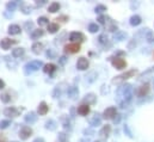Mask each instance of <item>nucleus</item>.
Segmentation results:
<instances>
[{
    "instance_id": "1",
    "label": "nucleus",
    "mask_w": 154,
    "mask_h": 142,
    "mask_svg": "<svg viewBox=\"0 0 154 142\" xmlns=\"http://www.w3.org/2000/svg\"><path fill=\"white\" fill-rule=\"evenodd\" d=\"M43 66V62L40 61V60H32L30 62H28L25 66H24V73L26 75H30L32 74L34 72H36V70H38L41 67Z\"/></svg>"
},
{
    "instance_id": "2",
    "label": "nucleus",
    "mask_w": 154,
    "mask_h": 142,
    "mask_svg": "<svg viewBox=\"0 0 154 142\" xmlns=\"http://www.w3.org/2000/svg\"><path fill=\"white\" fill-rule=\"evenodd\" d=\"M23 109H19V108H16V106H9L4 110V115L10 117V118H15V117H18L21 115Z\"/></svg>"
},
{
    "instance_id": "3",
    "label": "nucleus",
    "mask_w": 154,
    "mask_h": 142,
    "mask_svg": "<svg viewBox=\"0 0 154 142\" xmlns=\"http://www.w3.org/2000/svg\"><path fill=\"white\" fill-rule=\"evenodd\" d=\"M135 73H136V70H135V69L128 70V72H125V73H123V74H121V75L116 77L115 79H112V83H114V84H120V83H122V81H124V80H127V79L131 78L133 75H135Z\"/></svg>"
},
{
    "instance_id": "4",
    "label": "nucleus",
    "mask_w": 154,
    "mask_h": 142,
    "mask_svg": "<svg viewBox=\"0 0 154 142\" xmlns=\"http://www.w3.org/2000/svg\"><path fill=\"white\" fill-rule=\"evenodd\" d=\"M65 51L68 54H76L80 51V44L79 43H69L65 45Z\"/></svg>"
},
{
    "instance_id": "5",
    "label": "nucleus",
    "mask_w": 154,
    "mask_h": 142,
    "mask_svg": "<svg viewBox=\"0 0 154 142\" xmlns=\"http://www.w3.org/2000/svg\"><path fill=\"white\" fill-rule=\"evenodd\" d=\"M111 63H112V66H114L115 68H117V69H124V68L127 67V62H125V60L122 59V57H112Z\"/></svg>"
},
{
    "instance_id": "6",
    "label": "nucleus",
    "mask_w": 154,
    "mask_h": 142,
    "mask_svg": "<svg viewBox=\"0 0 154 142\" xmlns=\"http://www.w3.org/2000/svg\"><path fill=\"white\" fill-rule=\"evenodd\" d=\"M18 41L16 40H11V38H3L1 41H0V47H1V49L4 50H9L11 48V45L13 44H17Z\"/></svg>"
},
{
    "instance_id": "7",
    "label": "nucleus",
    "mask_w": 154,
    "mask_h": 142,
    "mask_svg": "<svg viewBox=\"0 0 154 142\" xmlns=\"http://www.w3.org/2000/svg\"><path fill=\"white\" fill-rule=\"evenodd\" d=\"M31 135H32V129L30 127H28V125H24L19 131V137L22 140H28Z\"/></svg>"
},
{
    "instance_id": "8",
    "label": "nucleus",
    "mask_w": 154,
    "mask_h": 142,
    "mask_svg": "<svg viewBox=\"0 0 154 142\" xmlns=\"http://www.w3.org/2000/svg\"><path fill=\"white\" fill-rule=\"evenodd\" d=\"M69 40L73 42V43H78V42H84L85 41V36L81 34V32H78V31H74L69 35Z\"/></svg>"
},
{
    "instance_id": "9",
    "label": "nucleus",
    "mask_w": 154,
    "mask_h": 142,
    "mask_svg": "<svg viewBox=\"0 0 154 142\" xmlns=\"http://www.w3.org/2000/svg\"><path fill=\"white\" fill-rule=\"evenodd\" d=\"M89 66H90V62L86 57H79L78 61H76V68L79 70H85L89 68Z\"/></svg>"
},
{
    "instance_id": "10",
    "label": "nucleus",
    "mask_w": 154,
    "mask_h": 142,
    "mask_svg": "<svg viewBox=\"0 0 154 142\" xmlns=\"http://www.w3.org/2000/svg\"><path fill=\"white\" fill-rule=\"evenodd\" d=\"M67 96H68L69 99L75 100L76 98H78V96H79V90H78V87H76V86H69L68 90H67Z\"/></svg>"
},
{
    "instance_id": "11",
    "label": "nucleus",
    "mask_w": 154,
    "mask_h": 142,
    "mask_svg": "<svg viewBox=\"0 0 154 142\" xmlns=\"http://www.w3.org/2000/svg\"><path fill=\"white\" fill-rule=\"evenodd\" d=\"M116 115H117V109H116L115 106L106 108V109H105V111H104V113H103L104 118H108V119H112Z\"/></svg>"
},
{
    "instance_id": "12",
    "label": "nucleus",
    "mask_w": 154,
    "mask_h": 142,
    "mask_svg": "<svg viewBox=\"0 0 154 142\" xmlns=\"http://www.w3.org/2000/svg\"><path fill=\"white\" fill-rule=\"evenodd\" d=\"M148 93H149V84L148 83H146V84H143V85H141L139 87V91H137V96L139 97H144Z\"/></svg>"
},
{
    "instance_id": "13",
    "label": "nucleus",
    "mask_w": 154,
    "mask_h": 142,
    "mask_svg": "<svg viewBox=\"0 0 154 142\" xmlns=\"http://www.w3.org/2000/svg\"><path fill=\"white\" fill-rule=\"evenodd\" d=\"M24 121H25L28 124H34V123L37 121V113H36V112H34V111L29 112V113L24 117Z\"/></svg>"
},
{
    "instance_id": "14",
    "label": "nucleus",
    "mask_w": 154,
    "mask_h": 142,
    "mask_svg": "<svg viewBox=\"0 0 154 142\" xmlns=\"http://www.w3.org/2000/svg\"><path fill=\"white\" fill-rule=\"evenodd\" d=\"M48 111H49V106L47 105V103L45 102H41L40 105H38V113L41 116H44V115L48 113Z\"/></svg>"
},
{
    "instance_id": "15",
    "label": "nucleus",
    "mask_w": 154,
    "mask_h": 142,
    "mask_svg": "<svg viewBox=\"0 0 154 142\" xmlns=\"http://www.w3.org/2000/svg\"><path fill=\"white\" fill-rule=\"evenodd\" d=\"M78 113L81 115V116H87L90 113V105L87 104H81L79 108H78Z\"/></svg>"
},
{
    "instance_id": "16",
    "label": "nucleus",
    "mask_w": 154,
    "mask_h": 142,
    "mask_svg": "<svg viewBox=\"0 0 154 142\" xmlns=\"http://www.w3.org/2000/svg\"><path fill=\"white\" fill-rule=\"evenodd\" d=\"M43 70L44 73H48V74H53L55 70H56V66L54 63H47L43 66Z\"/></svg>"
},
{
    "instance_id": "17",
    "label": "nucleus",
    "mask_w": 154,
    "mask_h": 142,
    "mask_svg": "<svg viewBox=\"0 0 154 142\" xmlns=\"http://www.w3.org/2000/svg\"><path fill=\"white\" fill-rule=\"evenodd\" d=\"M21 26L17 25V24H11L9 26V34L10 35H19L21 34Z\"/></svg>"
},
{
    "instance_id": "18",
    "label": "nucleus",
    "mask_w": 154,
    "mask_h": 142,
    "mask_svg": "<svg viewBox=\"0 0 154 142\" xmlns=\"http://www.w3.org/2000/svg\"><path fill=\"white\" fill-rule=\"evenodd\" d=\"M31 49H32V53H34V54L38 55V54L42 51V49H43V43H41V42H35V43L32 44Z\"/></svg>"
},
{
    "instance_id": "19",
    "label": "nucleus",
    "mask_w": 154,
    "mask_h": 142,
    "mask_svg": "<svg viewBox=\"0 0 154 142\" xmlns=\"http://www.w3.org/2000/svg\"><path fill=\"white\" fill-rule=\"evenodd\" d=\"M43 35H44V31L42 29H36V30H34L31 32V38L32 40H40Z\"/></svg>"
},
{
    "instance_id": "20",
    "label": "nucleus",
    "mask_w": 154,
    "mask_h": 142,
    "mask_svg": "<svg viewBox=\"0 0 154 142\" xmlns=\"http://www.w3.org/2000/svg\"><path fill=\"white\" fill-rule=\"evenodd\" d=\"M25 54V49L24 48H15L13 50H12V56L13 57H22L23 55Z\"/></svg>"
},
{
    "instance_id": "21",
    "label": "nucleus",
    "mask_w": 154,
    "mask_h": 142,
    "mask_svg": "<svg viewBox=\"0 0 154 142\" xmlns=\"http://www.w3.org/2000/svg\"><path fill=\"white\" fill-rule=\"evenodd\" d=\"M95 102H96V96H95L93 93H89V94H86L85 98H84V104L90 105V104H93Z\"/></svg>"
},
{
    "instance_id": "22",
    "label": "nucleus",
    "mask_w": 154,
    "mask_h": 142,
    "mask_svg": "<svg viewBox=\"0 0 154 142\" xmlns=\"http://www.w3.org/2000/svg\"><path fill=\"white\" fill-rule=\"evenodd\" d=\"M56 127H57V123L54 121V119H49L45 122V129L50 130V131H54L56 130Z\"/></svg>"
},
{
    "instance_id": "23",
    "label": "nucleus",
    "mask_w": 154,
    "mask_h": 142,
    "mask_svg": "<svg viewBox=\"0 0 154 142\" xmlns=\"http://www.w3.org/2000/svg\"><path fill=\"white\" fill-rule=\"evenodd\" d=\"M60 30V25L57 24V23H50L49 25H48V32L49 34H55V32H57Z\"/></svg>"
},
{
    "instance_id": "24",
    "label": "nucleus",
    "mask_w": 154,
    "mask_h": 142,
    "mask_svg": "<svg viewBox=\"0 0 154 142\" xmlns=\"http://www.w3.org/2000/svg\"><path fill=\"white\" fill-rule=\"evenodd\" d=\"M60 4L59 3H51L49 6H48V12H50V13H55V12H57L59 10H60Z\"/></svg>"
},
{
    "instance_id": "25",
    "label": "nucleus",
    "mask_w": 154,
    "mask_h": 142,
    "mask_svg": "<svg viewBox=\"0 0 154 142\" xmlns=\"http://www.w3.org/2000/svg\"><path fill=\"white\" fill-rule=\"evenodd\" d=\"M110 131H111V127L110 125H104L99 134H100L102 137H108L110 135Z\"/></svg>"
},
{
    "instance_id": "26",
    "label": "nucleus",
    "mask_w": 154,
    "mask_h": 142,
    "mask_svg": "<svg viewBox=\"0 0 154 142\" xmlns=\"http://www.w3.org/2000/svg\"><path fill=\"white\" fill-rule=\"evenodd\" d=\"M21 11L24 13V15H30L32 12V7L30 5H26V4H22L21 6Z\"/></svg>"
},
{
    "instance_id": "27",
    "label": "nucleus",
    "mask_w": 154,
    "mask_h": 142,
    "mask_svg": "<svg viewBox=\"0 0 154 142\" xmlns=\"http://www.w3.org/2000/svg\"><path fill=\"white\" fill-rule=\"evenodd\" d=\"M37 23H38V25L40 26H43V25H49L50 23H49V19L47 18V17H40L38 19H37Z\"/></svg>"
},
{
    "instance_id": "28",
    "label": "nucleus",
    "mask_w": 154,
    "mask_h": 142,
    "mask_svg": "<svg viewBox=\"0 0 154 142\" xmlns=\"http://www.w3.org/2000/svg\"><path fill=\"white\" fill-rule=\"evenodd\" d=\"M0 99H1L3 103H6V104L11 102V97H10L9 93H3V94H0Z\"/></svg>"
},
{
    "instance_id": "29",
    "label": "nucleus",
    "mask_w": 154,
    "mask_h": 142,
    "mask_svg": "<svg viewBox=\"0 0 154 142\" xmlns=\"http://www.w3.org/2000/svg\"><path fill=\"white\" fill-rule=\"evenodd\" d=\"M17 7V1H11V3H7L6 4V9L9 11H15Z\"/></svg>"
},
{
    "instance_id": "30",
    "label": "nucleus",
    "mask_w": 154,
    "mask_h": 142,
    "mask_svg": "<svg viewBox=\"0 0 154 142\" xmlns=\"http://www.w3.org/2000/svg\"><path fill=\"white\" fill-rule=\"evenodd\" d=\"M9 125H11V122L9 119H3L0 121V129H6Z\"/></svg>"
},
{
    "instance_id": "31",
    "label": "nucleus",
    "mask_w": 154,
    "mask_h": 142,
    "mask_svg": "<svg viewBox=\"0 0 154 142\" xmlns=\"http://www.w3.org/2000/svg\"><path fill=\"white\" fill-rule=\"evenodd\" d=\"M89 30H90V32H97L98 30H99V28H98V25L97 24H95V23H91L90 25H89Z\"/></svg>"
},
{
    "instance_id": "32",
    "label": "nucleus",
    "mask_w": 154,
    "mask_h": 142,
    "mask_svg": "<svg viewBox=\"0 0 154 142\" xmlns=\"http://www.w3.org/2000/svg\"><path fill=\"white\" fill-rule=\"evenodd\" d=\"M140 22H141V19H140V17H139V16H134V17H131V20H130L131 25H137V24H140Z\"/></svg>"
},
{
    "instance_id": "33",
    "label": "nucleus",
    "mask_w": 154,
    "mask_h": 142,
    "mask_svg": "<svg viewBox=\"0 0 154 142\" xmlns=\"http://www.w3.org/2000/svg\"><path fill=\"white\" fill-rule=\"evenodd\" d=\"M98 123H99V117H98V115H95L93 118H90V124H91V125H97Z\"/></svg>"
},
{
    "instance_id": "34",
    "label": "nucleus",
    "mask_w": 154,
    "mask_h": 142,
    "mask_svg": "<svg viewBox=\"0 0 154 142\" xmlns=\"http://www.w3.org/2000/svg\"><path fill=\"white\" fill-rule=\"evenodd\" d=\"M60 94H61V91H60V89H59V86H57V87H55L54 91H53V97H54V98H59Z\"/></svg>"
},
{
    "instance_id": "35",
    "label": "nucleus",
    "mask_w": 154,
    "mask_h": 142,
    "mask_svg": "<svg viewBox=\"0 0 154 142\" xmlns=\"http://www.w3.org/2000/svg\"><path fill=\"white\" fill-rule=\"evenodd\" d=\"M24 28L28 29V30H29V29L34 30V23H32V22H26V23L24 24Z\"/></svg>"
},
{
    "instance_id": "36",
    "label": "nucleus",
    "mask_w": 154,
    "mask_h": 142,
    "mask_svg": "<svg viewBox=\"0 0 154 142\" xmlns=\"http://www.w3.org/2000/svg\"><path fill=\"white\" fill-rule=\"evenodd\" d=\"M59 141H60V142H65V141H66V134H65V132H61V134L59 135Z\"/></svg>"
},
{
    "instance_id": "37",
    "label": "nucleus",
    "mask_w": 154,
    "mask_h": 142,
    "mask_svg": "<svg viewBox=\"0 0 154 142\" xmlns=\"http://www.w3.org/2000/svg\"><path fill=\"white\" fill-rule=\"evenodd\" d=\"M103 11H105V7L103 5H99L96 7V12H103Z\"/></svg>"
},
{
    "instance_id": "38",
    "label": "nucleus",
    "mask_w": 154,
    "mask_h": 142,
    "mask_svg": "<svg viewBox=\"0 0 154 142\" xmlns=\"http://www.w3.org/2000/svg\"><path fill=\"white\" fill-rule=\"evenodd\" d=\"M66 61H67V57H66V56H61V57L59 59L60 64H65V63H66Z\"/></svg>"
},
{
    "instance_id": "39",
    "label": "nucleus",
    "mask_w": 154,
    "mask_h": 142,
    "mask_svg": "<svg viewBox=\"0 0 154 142\" xmlns=\"http://www.w3.org/2000/svg\"><path fill=\"white\" fill-rule=\"evenodd\" d=\"M45 55H47V56H48V57H53V56H54V55H55V53H54V51H53V50H48V51H47V53H45Z\"/></svg>"
},
{
    "instance_id": "40",
    "label": "nucleus",
    "mask_w": 154,
    "mask_h": 142,
    "mask_svg": "<svg viewBox=\"0 0 154 142\" xmlns=\"http://www.w3.org/2000/svg\"><path fill=\"white\" fill-rule=\"evenodd\" d=\"M44 4H45V0H41V1H37V3H36V5H37V6H40V7H41V6H43Z\"/></svg>"
},
{
    "instance_id": "41",
    "label": "nucleus",
    "mask_w": 154,
    "mask_h": 142,
    "mask_svg": "<svg viewBox=\"0 0 154 142\" xmlns=\"http://www.w3.org/2000/svg\"><path fill=\"white\" fill-rule=\"evenodd\" d=\"M34 142H45V140L43 137H37V138L34 140Z\"/></svg>"
},
{
    "instance_id": "42",
    "label": "nucleus",
    "mask_w": 154,
    "mask_h": 142,
    "mask_svg": "<svg viewBox=\"0 0 154 142\" xmlns=\"http://www.w3.org/2000/svg\"><path fill=\"white\" fill-rule=\"evenodd\" d=\"M59 19H60V20H62V22H67V20H68V18H67L66 16H61V17H60V18H57L56 20H59Z\"/></svg>"
},
{
    "instance_id": "43",
    "label": "nucleus",
    "mask_w": 154,
    "mask_h": 142,
    "mask_svg": "<svg viewBox=\"0 0 154 142\" xmlns=\"http://www.w3.org/2000/svg\"><path fill=\"white\" fill-rule=\"evenodd\" d=\"M5 87V83L1 80V79H0V90H3Z\"/></svg>"
},
{
    "instance_id": "44",
    "label": "nucleus",
    "mask_w": 154,
    "mask_h": 142,
    "mask_svg": "<svg viewBox=\"0 0 154 142\" xmlns=\"http://www.w3.org/2000/svg\"><path fill=\"white\" fill-rule=\"evenodd\" d=\"M99 41H100V42L103 43V42L105 41V36H100V37H99Z\"/></svg>"
},
{
    "instance_id": "45",
    "label": "nucleus",
    "mask_w": 154,
    "mask_h": 142,
    "mask_svg": "<svg viewBox=\"0 0 154 142\" xmlns=\"http://www.w3.org/2000/svg\"><path fill=\"white\" fill-rule=\"evenodd\" d=\"M80 142H89V140H81Z\"/></svg>"
}]
</instances>
